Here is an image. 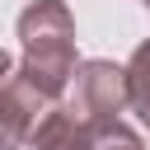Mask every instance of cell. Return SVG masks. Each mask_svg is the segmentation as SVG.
<instances>
[{
	"mask_svg": "<svg viewBox=\"0 0 150 150\" xmlns=\"http://www.w3.org/2000/svg\"><path fill=\"white\" fill-rule=\"evenodd\" d=\"M141 5H145V9H150V0H141Z\"/></svg>",
	"mask_w": 150,
	"mask_h": 150,
	"instance_id": "obj_8",
	"label": "cell"
},
{
	"mask_svg": "<svg viewBox=\"0 0 150 150\" xmlns=\"http://www.w3.org/2000/svg\"><path fill=\"white\" fill-rule=\"evenodd\" d=\"M19 47H23V66L19 75L47 98L56 103L80 61H75V19L66 9V0H28L19 14Z\"/></svg>",
	"mask_w": 150,
	"mask_h": 150,
	"instance_id": "obj_1",
	"label": "cell"
},
{
	"mask_svg": "<svg viewBox=\"0 0 150 150\" xmlns=\"http://www.w3.org/2000/svg\"><path fill=\"white\" fill-rule=\"evenodd\" d=\"M56 103H47L19 70L0 84V150H19L28 145V136L38 131V122L52 112Z\"/></svg>",
	"mask_w": 150,
	"mask_h": 150,
	"instance_id": "obj_3",
	"label": "cell"
},
{
	"mask_svg": "<svg viewBox=\"0 0 150 150\" xmlns=\"http://www.w3.org/2000/svg\"><path fill=\"white\" fill-rule=\"evenodd\" d=\"M127 94H131V112L141 117V127L150 131V38L131 52L127 61Z\"/></svg>",
	"mask_w": 150,
	"mask_h": 150,
	"instance_id": "obj_5",
	"label": "cell"
},
{
	"mask_svg": "<svg viewBox=\"0 0 150 150\" xmlns=\"http://www.w3.org/2000/svg\"><path fill=\"white\" fill-rule=\"evenodd\" d=\"M122 108H131V94H127V66H112V61H80L75 80H70V98H66V112L89 131H108Z\"/></svg>",
	"mask_w": 150,
	"mask_h": 150,
	"instance_id": "obj_2",
	"label": "cell"
},
{
	"mask_svg": "<svg viewBox=\"0 0 150 150\" xmlns=\"http://www.w3.org/2000/svg\"><path fill=\"white\" fill-rule=\"evenodd\" d=\"M94 150H145V145H141V136H136L131 127L112 122L108 131H98V136H94Z\"/></svg>",
	"mask_w": 150,
	"mask_h": 150,
	"instance_id": "obj_6",
	"label": "cell"
},
{
	"mask_svg": "<svg viewBox=\"0 0 150 150\" xmlns=\"http://www.w3.org/2000/svg\"><path fill=\"white\" fill-rule=\"evenodd\" d=\"M9 75H14V61H9V52H5V47H0V84H5V80H9Z\"/></svg>",
	"mask_w": 150,
	"mask_h": 150,
	"instance_id": "obj_7",
	"label": "cell"
},
{
	"mask_svg": "<svg viewBox=\"0 0 150 150\" xmlns=\"http://www.w3.org/2000/svg\"><path fill=\"white\" fill-rule=\"evenodd\" d=\"M28 150H94V136H89L66 108H52V112L38 122V131L28 136Z\"/></svg>",
	"mask_w": 150,
	"mask_h": 150,
	"instance_id": "obj_4",
	"label": "cell"
}]
</instances>
